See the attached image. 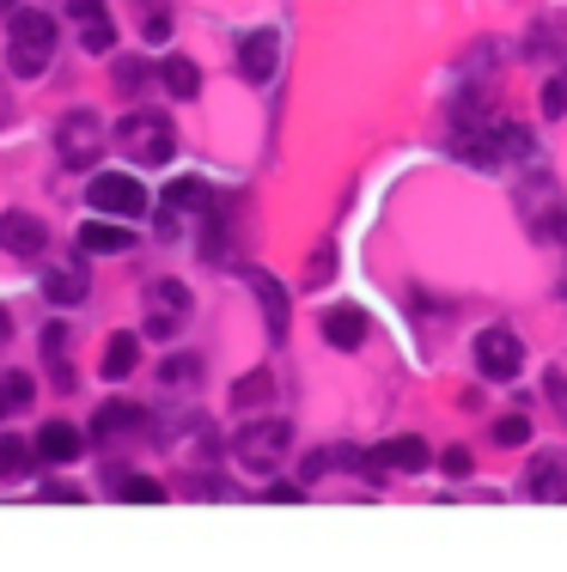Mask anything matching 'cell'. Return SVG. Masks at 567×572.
Returning <instances> with one entry per match:
<instances>
[{
  "label": "cell",
  "mask_w": 567,
  "mask_h": 572,
  "mask_svg": "<svg viewBox=\"0 0 567 572\" xmlns=\"http://www.w3.org/2000/svg\"><path fill=\"white\" fill-rule=\"evenodd\" d=\"M56 19L49 12H31L19 7L12 12V31H7V68L19 73V80H43L49 61H56Z\"/></svg>",
  "instance_id": "cell-1"
},
{
  "label": "cell",
  "mask_w": 567,
  "mask_h": 572,
  "mask_svg": "<svg viewBox=\"0 0 567 572\" xmlns=\"http://www.w3.org/2000/svg\"><path fill=\"white\" fill-rule=\"evenodd\" d=\"M116 147H123L135 165H165L177 152V135H172V122H165L159 110H128L123 122H116Z\"/></svg>",
  "instance_id": "cell-2"
},
{
  "label": "cell",
  "mask_w": 567,
  "mask_h": 572,
  "mask_svg": "<svg viewBox=\"0 0 567 572\" xmlns=\"http://www.w3.org/2000/svg\"><path fill=\"white\" fill-rule=\"evenodd\" d=\"M293 451V426L281 421V414H268V421H251V426H238L232 433V457L244 463V470H256V475H268L281 457Z\"/></svg>",
  "instance_id": "cell-3"
},
{
  "label": "cell",
  "mask_w": 567,
  "mask_h": 572,
  "mask_svg": "<svg viewBox=\"0 0 567 572\" xmlns=\"http://www.w3.org/2000/svg\"><path fill=\"white\" fill-rule=\"evenodd\" d=\"M105 140H110V128L98 110H68V122L56 128V152L68 171H86V165L105 159Z\"/></svg>",
  "instance_id": "cell-4"
},
{
  "label": "cell",
  "mask_w": 567,
  "mask_h": 572,
  "mask_svg": "<svg viewBox=\"0 0 567 572\" xmlns=\"http://www.w3.org/2000/svg\"><path fill=\"white\" fill-rule=\"evenodd\" d=\"M86 201H92L105 219H128V226H135V219L153 207V195H147L140 177H128V171H98L92 189H86Z\"/></svg>",
  "instance_id": "cell-5"
},
{
  "label": "cell",
  "mask_w": 567,
  "mask_h": 572,
  "mask_svg": "<svg viewBox=\"0 0 567 572\" xmlns=\"http://www.w3.org/2000/svg\"><path fill=\"white\" fill-rule=\"evenodd\" d=\"M470 354H476V372H482L488 384H512L525 366V342L512 329H482L470 342Z\"/></svg>",
  "instance_id": "cell-6"
},
{
  "label": "cell",
  "mask_w": 567,
  "mask_h": 572,
  "mask_svg": "<svg viewBox=\"0 0 567 572\" xmlns=\"http://www.w3.org/2000/svg\"><path fill=\"white\" fill-rule=\"evenodd\" d=\"M147 335L153 342H172L177 329H184V317H189V286L184 280H153L147 286Z\"/></svg>",
  "instance_id": "cell-7"
},
{
  "label": "cell",
  "mask_w": 567,
  "mask_h": 572,
  "mask_svg": "<svg viewBox=\"0 0 567 572\" xmlns=\"http://www.w3.org/2000/svg\"><path fill=\"white\" fill-rule=\"evenodd\" d=\"M428 463H433L428 438L403 433V438H384V445L372 451V457H366V475H372V481H384V475H421Z\"/></svg>",
  "instance_id": "cell-8"
},
{
  "label": "cell",
  "mask_w": 567,
  "mask_h": 572,
  "mask_svg": "<svg viewBox=\"0 0 567 572\" xmlns=\"http://www.w3.org/2000/svg\"><path fill=\"white\" fill-rule=\"evenodd\" d=\"M0 250L31 263V256L49 250V226L37 214H19V207H12V214H0Z\"/></svg>",
  "instance_id": "cell-9"
},
{
  "label": "cell",
  "mask_w": 567,
  "mask_h": 572,
  "mask_svg": "<svg viewBox=\"0 0 567 572\" xmlns=\"http://www.w3.org/2000/svg\"><path fill=\"white\" fill-rule=\"evenodd\" d=\"M238 68H244V80H275V68H281V37L275 31H251L238 43Z\"/></svg>",
  "instance_id": "cell-10"
},
{
  "label": "cell",
  "mask_w": 567,
  "mask_h": 572,
  "mask_svg": "<svg viewBox=\"0 0 567 572\" xmlns=\"http://www.w3.org/2000/svg\"><path fill=\"white\" fill-rule=\"evenodd\" d=\"M525 493L531 500H567V457L561 451H544V457L525 463Z\"/></svg>",
  "instance_id": "cell-11"
},
{
  "label": "cell",
  "mask_w": 567,
  "mask_h": 572,
  "mask_svg": "<svg viewBox=\"0 0 567 572\" xmlns=\"http://www.w3.org/2000/svg\"><path fill=\"white\" fill-rule=\"evenodd\" d=\"M31 451L43 463H80L86 457V433H80V426H68V421H43V433H37Z\"/></svg>",
  "instance_id": "cell-12"
},
{
  "label": "cell",
  "mask_w": 567,
  "mask_h": 572,
  "mask_svg": "<svg viewBox=\"0 0 567 572\" xmlns=\"http://www.w3.org/2000/svg\"><path fill=\"white\" fill-rule=\"evenodd\" d=\"M324 342L342 347V354H354V347L366 342V310L360 305H330L324 310Z\"/></svg>",
  "instance_id": "cell-13"
},
{
  "label": "cell",
  "mask_w": 567,
  "mask_h": 572,
  "mask_svg": "<svg viewBox=\"0 0 567 572\" xmlns=\"http://www.w3.org/2000/svg\"><path fill=\"white\" fill-rule=\"evenodd\" d=\"M251 293L263 298V317H268V335H275V342H287V293H281V280L275 275H263V268H251Z\"/></svg>",
  "instance_id": "cell-14"
},
{
  "label": "cell",
  "mask_w": 567,
  "mask_h": 572,
  "mask_svg": "<svg viewBox=\"0 0 567 572\" xmlns=\"http://www.w3.org/2000/svg\"><path fill=\"white\" fill-rule=\"evenodd\" d=\"M135 366H140V335H110V342H105V366H98V372H105V378L110 384H123V378H135Z\"/></svg>",
  "instance_id": "cell-15"
},
{
  "label": "cell",
  "mask_w": 567,
  "mask_h": 572,
  "mask_svg": "<svg viewBox=\"0 0 567 572\" xmlns=\"http://www.w3.org/2000/svg\"><path fill=\"white\" fill-rule=\"evenodd\" d=\"M80 250H135V226L128 219H92V226H80Z\"/></svg>",
  "instance_id": "cell-16"
},
{
  "label": "cell",
  "mask_w": 567,
  "mask_h": 572,
  "mask_svg": "<svg viewBox=\"0 0 567 572\" xmlns=\"http://www.w3.org/2000/svg\"><path fill=\"white\" fill-rule=\"evenodd\" d=\"M159 80H165V92H172V98H184V103L202 92V68H196V61H189V56H165Z\"/></svg>",
  "instance_id": "cell-17"
},
{
  "label": "cell",
  "mask_w": 567,
  "mask_h": 572,
  "mask_svg": "<svg viewBox=\"0 0 567 572\" xmlns=\"http://www.w3.org/2000/svg\"><path fill=\"white\" fill-rule=\"evenodd\" d=\"M37 396V378L31 372H0V421H12V414H25Z\"/></svg>",
  "instance_id": "cell-18"
},
{
  "label": "cell",
  "mask_w": 567,
  "mask_h": 572,
  "mask_svg": "<svg viewBox=\"0 0 567 572\" xmlns=\"http://www.w3.org/2000/svg\"><path fill=\"white\" fill-rule=\"evenodd\" d=\"M43 298H49V305H80V298H86V268H49V275H43Z\"/></svg>",
  "instance_id": "cell-19"
},
{
  "label": "cell",
  "mask_w": 567,
  "mask_h": 572,
  "mask_svg": "<svg viewBox=\"0 0 567 572\" xmlns=\"http://www.w3.org/2000/svg\"><path fill=\"white\" fill-rule=\"evenodd\" d=\"M208 201V184L202 177H177V184H165V214H189V207H202Z\"/></svg>",
  "instance_id": "cell-20"
},
{
  "label": "cell",
  "mask_w": 567,
  "mask_h": 572,
  "mask_svg": "<svg viewBox=\"0 0 567 572\" xmlns=\"http://www.w3.org/2000/svg\"><path fill=\"white\" fill-rule=\"evenodd\" d=\"M268 396H275V378H268V372H244V378L232 384V408H263Z\"/></svg>",
  "instance_id": "cell-21"
},
{
  "label": "cell",
  "mask_w": 567,
  "mask_h": 572,
  "mask_svg": "<svg viewBox=\"0 0 567 572\" xmlns=\"http://www.w3.org/2000/svg\"><path fill=\"white\" fill-rule=\"evenodd\" d=\"M61 342H68L61 323H49V329H43V359H49V372H56V384L74 389V366H68V354H61Z\"/></svg>",
  "instance_id": "cell-22"
},
{
  "label": "cell",
  "mask_w": 567,
  "mask_h": 572,
  "mask_svg": "<svg viewBox=\"0 0 567 572\" xmlns=\"http://www.w3.org/2000/svg\"><path fill=\"white\" fill-rule=\"evenodd\" d=\"M80 43L92 49V56H110V49H116V24H110V12H92V19H80Z\"/></svg>",
  "instance_id": "cell-23"
},
{
  "label": "cell",
  "mask_w": 567,
  "mask_h": 572,
  "mask_svg": "<svg viewBox=\"0 0 567 572\" xmlns=\"http://www.w3.org/2000/svg\"><path fill=\"white\" fill-rule=\"evenodd\" d=\"M31 445H19V438H0V481H25L31 475Z\"/></svg>",
  "instance_id": "cell-24"
},
{
  "label": "cell",
  "mask_w": 567,
  "mask_h": 572,
  "mask_svg": "<svg viewBox=\"0 0 567 572\" xmlns=\"http://www.w3.org/2000/svg\"><path fill=\"white\" fill-rule=\"evenodd\" d=\"M135 421H140V408H128V402H116V408H98L92 433H98V438H110V433H123V426H135Z\"/></svg>",
  "instance_id": "cell-25"
},
{
  "label": "cell",
  "mask_w": 567,
  "mask_h": 572,
  "mask_svg": "<svg viewBox=\"0 0 567 572\" xmlns=\"http://www.w3.org/2000/svg\"><path fill=\"white\" fill-rule=\"evenodd\" d=\"M116 487H123V500H135V505H153V500H165V487H159L153 475H123Z\"/></svg>",
  "instance_id": "cell-26"
},
{
  "label": "cell",
  "mask_w": 567,
  "mask_h": 572,
  "mask_svg": "<svg viewBox=\"0 0 567 572\" xmlns=\"http://www.w3.org/2000/svg\"><path fill=\"white\" fill-rule=\"evenodd\" d=\"M495 438L500 445H531V421H525V414H507V421H495Z\"/></svg>",
  "instance_id": "cell-27"
},
{
  "label": "cell",
  "mask_w": 567,
  "mask_h": 572,
  "mask_svg": "<svg viewBox=\"0 0 567 572\" xmlns=\"http://www.w3.org/2000/svg\"><path fill=\"white\" fill-rule=\"evenodd\" d=\"M196 372H202V359H196V354H177L172 366H165V384H189Z\"/></svg>",
  "instance_id": "cell-28"
},
{
  "label": "cell",
  "mask_w": 567,
  "mask_h": 572,
  "mask_svg": "<svg viewBox=\"0 0 567 572\" xmlns=\"http://www.w3.org/2000/svg\"><path fill=\"white\" fill-rule=\"evenodd\" d=\"M440 470L452 475V481H463V475L476 470V463H470V451H463V445H452V451H446V457H440Z\"/></svg>",
  "instance_id": "cell-29"
},
{
  "label": "cell",
  "mask_w": 567,
  "mask_h": 572,
  "mask_svg": "<svg viewBox=\"0 0 567 572\" xmlns=\"http://www.w3.org/2000/svg\"><path fill=\"white\" fill-rule=\"evenodd\" d=\"M330 275H336V250H330V244H324V250H317V263L305 268V280H312V286H324Z\"/></svg>",
  "instance_id": "cell-30"
},
{
  "label": "cell",
  "mask_w": 567,
  "mask_h": 572,
  "mask_svg": "<svg viewBox=\"0 0 567 572\" xmlns=\"http://www.w3.org/2000/svg\"><path fill=\"white\" fill-rule=\"evenodd\" d=\"M544 116H567V80H549L544 86Z\"/></svg>",
  "instance_id": "cell-31"
},
{
  "label": "cell",
  "mask_w": 567,
  "mask_h": 572,
  "mask_svg": "<svg viewBox=\"0 0 567 572\" xmlns=\"http://www.w3.org/2000/svg\"><path fill=\"white\" fill-rule=\"evenodd\" d=\"M43 500H56V505H74V500H86L80 487H61V481H43Z\"/></svg>",
  "instance_id": "cell-32"
},
{
  "label": "cell",
  "mask_w": 567,
  "mask_h": 572,
  "mask_svg": "<svg viewBox=\"0 0 567 572\" xmlns=\"http://www.w3.org/2000/svg\"><path fill=\"white\" fill-rule=\"evenodd\" d=\"M165 37H172V12H153V19H147V43H165Z\"/></svg>",
  "instance_id": "cell-33"
},
{
  "label": "cell",
  "mask_w": 567,
  "mask_h": 572,
  "mask_svg": "<svg viewBox=\"0 0 567 572\" xmlns=\"http://www.w3.org/2000/svg\"><path fill=\"white\" fill-rule=\"evenodd\" d=\"M116 80H123V92H135V86L147 80V68H135V61H123V68H116Z\"/></svg>",
  "instance_id": "cell-34"
},
{
  "label": "cell",
  "mask_w": 567,
  "mask_h": 572,
  "mask_svg": "<svg viewBox=\"0 0 567 572\" xmlns=\"http://www.w3.org/2000/svg\"><path fill=\"white\" fill-rule=\"evenodd\" d=\"M268 500H281V505H293V500H300V487H293V481H275V487H268Z\"/></svg>",
  "instance_id": "cell-35"
},
{
  "label": "cell",
  "mask_w": 567,
  "mask_h": 572,
  "mask_svg": "<svg viewBox=\"0 0 567 572\" xmlns=\"http://www.w3.org/2000/svg\"><path fill=\"white\" fill-rule=\"evenodd\" d=\"M12 122V92H7V80H0V128Z\"/></svg>",
  "instance_id": "cell-36"
},
{
  "label": "cell",
  "mask_w": 567,
  "mask_h": 572,
  "mask_svg": "<svg viewBox=\"0 0 567 572\" xmlns=\"http://www.w3.org/2000/svg\"><path fill=\"white\" fill-rule=\"evenodd\" d=\"M7 335H12V317H7V305H0V347H7Z\"/></svg>",
  "instance_id": "cell-37"
},
{
  "label": "cell",
  "mask_w": 567,
  "mask_h": 572,
  "mask_svg": "<svg viewBox=\"0 0 567 572\" xmlns=\"http://www.w3.org/2000/svg\"><path fill=\"white\" fill-rule=\"evenodd\" d=\"M0 7H19V0H0Z\"/></svg>",
  "instance_id": "cell-38"
}]
</instances>
